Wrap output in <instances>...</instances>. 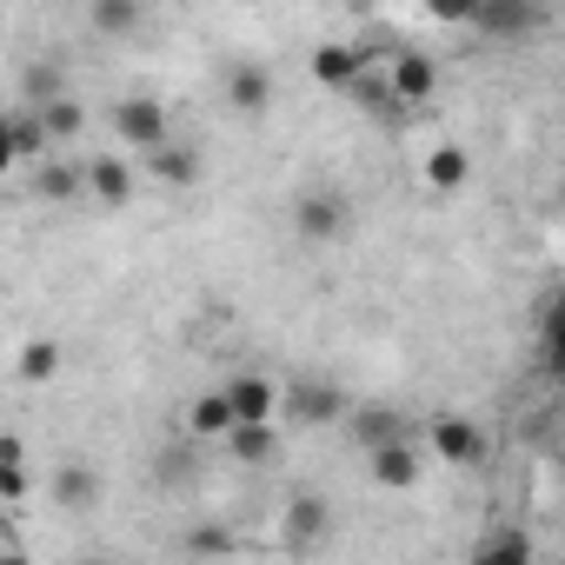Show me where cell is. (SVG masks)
Masks as SVG:
<instances>
[{
  "label": "cell",
  "instance_id": "1",
  "mask_svg": "<svg viewBox=\"0 0 565 565\" xmlns=\"http://www.w3.org/2000/svg\"><path fill=\"white\" fill-rule=\"evenodd\" d=\"M466 28H479L492 41H539L552 28V0H479Z\"/></svg>",
  "mask_w": 565,
  "mask_h": 565
},
{
  "label": "cell",
  "instance_id": "2",
  "mask_svg": "<svg viewBox=\"0 0 565 565\" xmlns=\"http://www.w3.org/2000/svg\"><path fill=\"white\" fill-rule=\"evenodd\" d=\"M347 386L340 380H320V373H300L294 386H279V413H287L294 426H333L347 419Z\"/></svg>",
  "mask_w": 565,
  "mask_h": 565
},
{
  "label": "cell",
  "instance_id": "3",
  "mask_svg": "<svg viewBox=\"0 0 565 565\" xmlns=\"http://www.w3.org/2000/svg\"><path fill=\"white\" fill-rule=\"evenodd\" d=\"M347 226H353V206H347L333 186H307V193L294 200V239H300V246H333Z\"/></svg>",
  "mask_w": 565,
  "mask_h": 565
},
{
  "label": "cell",
  "instance_id": "4",
  "mask_svg": "<svg viewBox=\"0 0 565 565\" xmlns=\"http://www.w3.org/2000/svg\"><path fill=\"white\" fill-rule=\"evenodd\" d=\"M114 140H127V147H160V140H173V120H167V107L153 100V94H127V100H114Z\"/></svg>",
  "mask_w": 565,
  "mask_h": 565
},
{
  "label": "cell",
  "instance_id": "5",
  "mask_svg": "<svg viewBox=\"0 0 565 565\" xmlns=\"http://www.w3.org/2000/svg\"><path fill=\"white\" fill-rule=\"evenodd\" d=\"M426 439H433V452L446 459V466H486L492 459V439H486V426H472V419H459V413H439L433 426H426Z\"/></svg>",
  "mask_w": 565,
  "mask_h": 565
},
{
  "label": "cell",
  "instance_id": "6",
  "mask_svg": "<svg viewBox=\"0 0 565 565\" xmlns=\"http://www.w3.org/2000/svg\"><path fill=\"white\" fill-rule=\"evenodd\" d=\"M386 87H393V100H399V107H419V100H433V94H439V61H433V54H419V47H399V54H393V67H386Z\"/></svg>",
  "mask_w": 565,
  "mask_h": 565
},
{
  "label": "cell",
  "instance_id": "7",
  "mask_svg": "<svg viewBox=\"0 0 565 565\" xmlns=\"http://www.w3.org/2000/svg\"><path fill=\"white\" fill-rule=\"evenodd\" d=\"M366 472H373V486H386V492H413L419 472H426V459H419V446H413V433H406V439L373 446V452H366Z\"/></svg>",
  "mask_w": 565,
  "mask_h": 565
},
{
  "label": "cell",
  "instance_id": "8",
  "mask_svg": "<svg viewBox=\"0 0 565 565\" xmlns=\"http://www.w3.org/2000/svg\"><path fill=\"white\" fill-rule=\"evenodd\" d=\"M220 94H226V107L233 114H266L273 107V67H259V61H233L226 74H220Z\"/></svg>",
  "mask_w": 565,
  "mask_h": 565
},
{
  "label": "cell",
  "instance_id": "9",
  "mask_svg": "<svg viewBox=\"0 0 565 565\" xmlns=\"http://www.w3.org/2000/svg\"><path fill=\"white\" fill-rule=\"evenodd\" d=\"M140 160H147V173H153L160 186H173V193H186V186H200V173H206V160H200V147H186V140H160V147H147Z\"/></svg>",
  "mask_w": 565,
  "mask_h": 565
},
{
  "label": "cell",
  "instance_id": "10",
  "mask_svg": "<svg viewBox=\"0 0 565 565\" xmlns=\"http://www.w3.org/2000/svg\"><path fill=\"white\" fill-rule=\"evenodd\" d=\"M327 525H333V505H327L320 492H294V499H287V519H279V532H287L294 552H313V545L327 539Z\"/></svg>",
  "mask_w": 565,
  "mask_h": 565
},
{
  "label": "cell",
  "instance_id": "11",
  "mask_svg": "<svg viewBox=\"0 0 565 565\" xmlns=\"http://www.w3.org/2000/svg\"><path fill=\"white\" fill-rule=\"evenodd\" d=\"M81 193H94L100 206H127L134 200V167L120 153H94V160H81Z\"/></svg>",
  "mask_w": 565,
  "mask_h": 565
},
{
  "label": "cell",
  "instance_id": "12",
  "mask_svg": "<svg viewBox=\"0 0 565 565\" xmlns=\"http://www.w3.org/2000/svg\"><path fill=\"white\" fill-rule=\"evenodd\" d=\"M347 433H353L360 452H373V446H386V439H406L413 419H406L399 406H347Z\"/></svg>",
  "mask_w": 565,
  "mask_h": 565
},
{
  "label": "cell",
  "instance_id": "13",
  "mask_svg": "<svg viewBox=\"0 0 565 565\" xmlns=\"http://www.w3.org/2000/svg\"><path fill=\"white\" fill-rule=\"evenodd\" d=\"M100 492H107V486H100V472H94L87 459H61V466H54V505H61V512H94Z\"/></svg>",
  "mask_w": 565,
  "mask_h": 565
},
{
  "label": "cell",
  "instance_id": "14",
  "mask_svg": "<svg viewBox=\"0 0 565 565\" xmlns=\"http://www.w3.org/2000/svg\"><path fill=\"white\" fill-rule=\"evenodd\" d=\"M220 393H226L233 419H273V413H279V386H273L266 373H233Z\"/></svg>",
  "mask_w": 565,
  "mask_h": 565
},
{
  "label": "cell",
  "instance_id": "15",
  "mask_svg": "<svg viewBox=\"0 0 565 565\" xmlns=\"http://www.w3.org/2000/svg\"><path fill=\"white\" fill-rule=\"evenodd\" d=\"M87 28L100 41H134L147 28V0H87Z\"/></svg>",
  "mask_w": 565,
  "mask_h": 565
},
{
  "label": "cell",
  "instance_id": "16",
  "mask_svg": "<svg viewBox=\"0 0 565 565\" xmlns=\"http://www.w3.org/2000/svg\"><path fill=\"white\" fill-rule=\"evenodd\" d=\"M220 439H226V452L246 459V466H273V459H279V433H273V419H233Z\"/></svg>",
  "mask_w": 565,
  "mask_h": 565
},
{
  "label": "cell",
  "instance_id": "17",
  "mask_svg": "<svg viewBox=\"0 0 565 565\" xmlns=\"http://www.w3.org/2000/svg\"><path fill=\"white\" fill-rule=\"evenodd\" d=\"M466 180H472V153H466L459 140H439V147L426 153V186H433V193H459Z\"/></svg>",
  "mask_w": 565,
  "mask_h": 565
},
{
  "label": "cell",
  "instance_id": "18",
  "mask_svg": "<svg viewBox=\"0 0 565 565\" xmlns=\"http://www.w3.org/2000/svg\"><path fill=\"white\" fill-rule=\"evenodd\" d=\"M360 67H366V54H360V47H347V41H327V47L313 54V81H320L327 94H340Z\"/></svg>",
  "mask_w": 565,
  "mask_h": 565
},
{
  "label": "cell",
  "instance_id": "19",
  "mask_svg": "<svg viewBox=\"0 0 565 565\" xmlns=\"http://www.w3.org/2000/svg\"><path fill=\"white\" fill-rule=\"evenodd\" d=\"M340 94H347V100H360V107H366V114H380V120H399V114H406V107L393 100L386 74H373V67H360V74H353V81H347Z\"/></svg>",
  "mask_w": 565,
  "mask_h": 565
},
{
  "label": "cell",
  "instance_id": "20",
  "mask_svg": "<svg viewBox=\"0 0 565 565\" xmlns=\"http://www.w3.org/2000/svg\"><path fill=\"white\" fill-rule=\"evenodd\" d=\"M74 193H81V167H74V160H41V167H34V200L67 206Z\"/></svg>",
  "mask_w": 565,
  "mask_h": 565
},
{
  "label": "cell",
  "instance_id": "21",
  "mask_svg": "<svg viewBox=\"0 0 565 565\" xmlns=\"http://www.w3.org/2000/svg\"><path fill=\"white\" fill-rule=\"evenodd\" d=\"M233 426V406H226V393H200L193 406H186V433L193 439H220Z\"/></svg>",
  "mask_w": 565,
  "mask_h": 565
},
{
  "label": "cell",
  "instance_id": "22",
  "mask_svg": "<svg viewBox=\"0 0 565 565\" xmlns=\"http://www.w3.org/2000/svg\"><path fill=\"white\" fill-rule=\"evenodd\" d=\"M61 94H67V74H61L54 61L21 67V100H28V107H47V100H61Z\"/></svg>",
  "mask_w": 565,
  "mask_h": 565
},
{
  "label": "cell",
  "instance_id": "23",
  "mask_svg": "<svg viewBox=\"0 0 565 565\" xmlns=\"http://www.w3.org/2000/svg\"><path fill=\"white\" fill-rule=\"evenodd\" d=\"M479 565H532V539L525 532H492V539H479V552H472Z\"/></svg>",
  "mask_w": 565,
  "mask_h": 565
},
{
  "label": "cell",
  "instance_id": "24",
  "mask_svg": "<svg viewBox=\"0 0 565 565\" xmlns=\"http://www.w3.org/2000/svg\"><path fill=\"white\" fill-rule=\"evenodd\" d=\"M41 114V127H47V140L61 147V140H74L81 127H87V114H81V100L74 94H61V100H47V107H34Z\"/></svg>",
  "mask_w": 565,
  "mask_h": 565
},
{
  "label": "cell",
  "instance_id": "25",
  "mask_svg": "<svg viewBox=\"0 0 565 565\" xmlns=\"http://www.w3.org/2000/svg\"><path fill=\"white\" fill-rule=\"evenodd\" d=\"M14 373H21L28 386H47V380L61 373V347H54V340H28L21 360H14Z\"/></svg>",
  "mask_w": 565,
  "mask_h": 565
},
{
  "label": "cell",
  "instance_id": "26",
  "mask_svg": "<svg viewBox=\"0 0 565 565\" xmlns=\"http://www.w3.org/2000/svg\"><path fill=\"white\" fill-rule=\"evenodd\" d=\"M8 134H14V153L21 160H41L54 140H47V127H41V114L34 107H21V114H8Z\"/></svg>",
  "mask_w": 565,
  "mask_h": 565
},
{
  "label": "cell",
  "instance_id": "27",
  "mask_svg": "<svg viewBox=\"0 0 565 565\" xmlns=\"http://www.w3.org/2000/svg\"><path fill=\"white\" fill-rule=\"evenodd\" d=\"M34 492V472H28V459H8V466H0V499H8V505H21Z\"/></svg>",
  "mask_w": 565,
  "mask_h": 565
},
{
  "label": "cell",
  "instance_id": "28",
  "mask_svg": "<svg viewBox=\"0 0 565 565\" xmlns=\"http://www.w3.org/2000/svg\"><path fill=\"white\" fill-rule=\"evenodd\" d=\"M472 8H479V0H426V14H433V21H446V28H466V21H472Z\"/></svg>",
  "mask_w": 565,
  "mask_h": 565
},
{
  "label": "cell",
  "instance_id": "29",
  "mask_svg": "<svg viewBox=\"0 0 565 565\" xmlns=\"http://www.w3.org/2000/svg\"><path fill=\"white\" fill-rule=\"evenodd\" d=\"M186 472H193V446H167V452H160V479H167V486H180Z\"/></svg>",
  "mask_w": 565,
  "mask_h": 565
},
{
  "label": "cell",
  "instance_id": "30",
  "mask_svg": "<svg viewBox=\"0 0 565 565\" xmlns=\"http://www.w3.org/2000/svg\"><path fill=\"white\" fill-rule=\"evenodd\" d=\"M21 167V153H14V134H8V114H0V180H8Z\"/></svg>",
  "mask_w": 565,
  "mask_h": 565
},
{
  "label": "cell",
  "instance_id": "31",
  "mask_svg": "<svg viewBox=\"0 0 565 565\" xmlns=\"http://www.w3.org/2000/svg\"><path fill=\"white\" fill-rule=\"evenodd\" d=\"M14 552H21V532H14L8 512H0V558H14Z\"/></svg>",
  "mask_w": 565,
  "mask_h": 565
},
{
  "label": "cell",
  "instance_id": "32",
  "mask_svg": "<svg viewBox=\"0 0 565 565\" xmlns=\"http://www.w3.org/2000/svg\"><path fill=\"white\" fill-rule=\"evenodd\" d=\"M186 545H193V552H226V532H193Z\"/></svg>",
  "mask_w": 565,
  "mask_h": 565
},
{
  "label": "cell",
  "instance_id": "33",
  "mask_svg": "<svg viewBox=\"0 0 565 565\" xmlns=\"http://www.w3.org/2000/svg\"><path fill=\"white\" fill-rule=\"evenodd\" d=\"M8 459H28V446H21L14 433H0V466H8Z\"/></svg>",
  "mask_w": 565,
  "mask_h": 565
}]
</instances>
